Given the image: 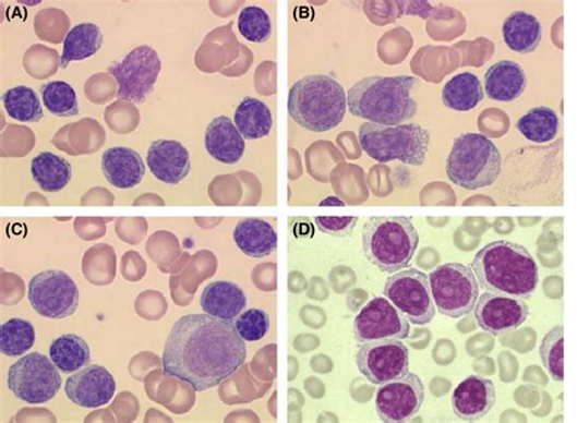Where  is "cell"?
Segmentation results:
<instances>
[{
	"label": "cell",
	"instance_id": "7a4b0ae2",
	"mask_svg": "<svg viewBox=\"0 0 577 423\" xmlns=\"http://www.w3.org/2000/svg\"><path fill=\"white\" fill-rule=\"evenodd\" d=\"M471 269L482 289L509 298L527 300L539 283V268L531 253L510 241H493L481 249Z\"/></svg>",
	"mask_w": 577,
	"mask_h": 423
},
{
	"label": "cell",
	"instance_id": "836d02e7",
	"mask_svg": "<svg viewBox=\"0 0 577 423\" xmlns=\"http://www.w3.org/2000/svg\"><path fill=\"white\" fill-rule=\"evenodd\" d=\"M41 99L48 111L58 118H72L80 112L77 95L69 83L49 82L40 87Z\"/></svg>",
	"mask_w": 577,
	"mask_h": 423
},
{
	"label": "cell",
	"instance_id": "484cf974",
	"mask_svg": "<svg viewBox=\"0 0 577 423\" xmlns=\"http://www.w3.org/2000/svg\"><path fill=\"white\" fill-rule=\"evenodd\" d=\"M34 181L46 193L56 194L65 189L72 178V167L67 158L50 152L38 154L31 165Z\"/></svg>",
	"mask_w": 577,
	"mask_h": 423
},
{
	"label": "cell",
	"instance_id": "4fadbf2b",
	"mask_svg": "<svg viewBox=\"0 0 577 423\" xmlns=\"http://www.w3.org/2000/svg\"><path fill=\"white\" fill-rule=\"evenodd\" d=\"M360 373L374 385H384L409 373V352L401 340L363 343L356 356Z\"/></svg>",
	"mask_w": 577,
	"mask_h": 423
},
{
	"label": "cell",
	"instance_id": "9a60e30c",
	"mask_svg": "<svg viewBox=\"0 0 577 423\" xmlns=\"http://www.w3.org/2000/svg\"><path fill=\"white\" fill-rule=\"evenodd\" d=\"M425 388L422 379L408 373L402 378L381 385L375 395L377 416L386 423H401L414 419L423 406Z\"/></svg>",
	"mask_w": 577,
	"mask_h": 423
},
{
	"label": "cell",
	"instance_id": "5b68a950",
	"mask_svg": "<svg viewBox=\"0 0 577 423\" xmlns=\"http://www.w3.org/2000/svg\"><path fill=\"white\" fill-rule=\"evenodd\" d=\"M366 259L383 273L395 274L409 266L419 245V235L407 217H372L362 232Z\"/></svg>",
	"mask_w": 577,
	"mask_h": 423
},
{
	"label": "cell",
	"instance_id": "3957f363",
	"mask_svg": "<svg viewBox=\"0 0 577 423\" xmlns=\"http://www.w3.org/2000/svg\"><path fill=\"white\" fill-rule=\"evenodd\" d=\"M418 84L419 80L411 76L363 78L349 90V110L371 123L400 125L417 114L411 90Z\"/></svg>",
	"mask_w": 577,
	"mask_h": 423
},
{
	"label": "cell",
	"instance_id": "44dd1931",
	"mask_svg": "<svg viewBox=\"0 0 577 423\" xmlns=\"http://www.w3.org/2000/svg\"><path fill=\"white\" fill-rule=\"evenodd\" d=\"M101 171L107 181L118 189L140 185L145 176L142 156L130 147H111L101 156Z\"/></svg>",
	"mask_w": 577,
	"mask_h": 423
},
{
	"label": "cell",
	"instance_id": "30bf717a",
	"mask_svg": "<svg viewBox=\"0 0 577 423\" xmlns=\"http://www.w3.org/2000/svg\"><path fill=\"white\" fill-rule=\"evenodd\" d=\"M384 294L409 323L426 325L433 322L436 306L423 271L412 268L395 273L386 280Z\"/></svg>",
	"mask_w": 577,
	"mask_h": 423
},
{
	"label": "cell",
	"instance_id": "4316f807",
	"mask_svg": "<svg viewBox=\"0 0 577 423\" xmlns=\"http://www.w3.org/2000/svg\"><path fill=\"white\" fill-rule=\"evenodd\" d=\"M235 122L244 140L259 141L267 136L273 126L268 106L255 98H245L237 108Z\"/></svg>",
	"mask_w": 577,
	"mask_h": 423
},
{
	"label": "cell",
	"instance_id": "ba28073f",
	"mask_svg": "<svg viewBox=\"0 0 577 423\" xmlns=\"http://www.w3.org/2000/svg\"><path fill=\"white\" fill-rule=\"evenodd\" d=\"M436 310L445 316L458 319L476 310L479 283L473 269L460 263H447L430 273Z\"/></svg>",
	"mask_w": 577,
	"mask_h": 423
},
{
	"label": "cell",
	"instance_id": "7c38bea8",
	"mask_svg": "<svg viewBox=\"0 0 577 423\" xmlns=\"http://www.w3.org/2000/svg\"><path fill=\"white\" fill-rule=\"evenodd\" d=\"M161 68L157 52L148 46H141L108 71L119 83V99L141 104L154 89Z\"/></svg>",
	"mask_w": 577,
	"mask_h": 423
},
{
	"label": "cell",
	"instance_id": "277c9868",
	"mask_svg": "<svg viewBox=\"0 0 577 423\" xmlns=\"http://www.w3.org/2000/svg\"><path fill=\"white\" fill-rule=\"evenodd\" d=\"M288 110L290 118L302 129L316 133L329 132L344 121L348 95L332 76H306L291 87Z\"/></svg>",
	"mask_w": 577,
	"mask_h": 423
},
{
	"label": "cell",
	"instance_id": "603a6c76",
	"mask_svg": "<svg viewBox=\"0 0 577 423\" xmlns=\"http://www.w3.org/2000/svg\"><path fill=\"white\" fill-rule=\"evenodd\" d=\"M527 75L519 63L503 60L492 65L485 75V90L491 100L510 102L527 88Z\"/></svg>",
	"mask_w": 577,
	"mask_h": 423
},
{
	"label": "cell",
	"instance_id": "f546056e",
	"mask_svg": "<svg viewBox=\"0 0 577 423\" xmlns=\"http://www.w3.org/2000/svg\"><path fill=\"white\" fill-rule=\"evenodd\" d=\"M51 362L65 374L79 372L91 362L89 347L81 337L62 335L51 342L49 348Z\"/></svg>",
	"mask_w": 577,
	"mask_h": 423
},
{
	"label": "cell",
	"instance_id": "d4e9b609",
	"mask_svg": "<svg viewBox=\"0 0 577 423\" xmlns=\"http://www.w3.org/2000/svg\"><path fill=\"white\" fill-rule=\"evenodd\" d=\"M502 34L509 49L519 55H529L541 44L542 25L537 16L514 12L503 23Z\"/></svg>",
	"mask_w": 577,
	"mask_h": 423
},
{
	"label": "cell",
	"instance_id": "cb8c5ba5",
	"mask_svg": "<svg viewBox=\"0 0 577 423\" xmlns=\"http://www.w3.org/2000/svg\"><path fill=\"white\" fill-rule=\"evenodd\" d=\"M233 238L238 249L253 258H264L277 249L278 237L268 221L260 218H247L237 225Z\"/></svg>",
	"mask_w": 577,
	"mask_h": 423
},
{
	"label": "cell",
	"instance_id": "83f0119b",
	"mask_svg": "<svg viewBox=\"0 0 577 423\" xmlns=\"http://www.w3.org/2000/svg\"><path fill=\"white\" fill-rule=\"evenodd\" d=\"M103 41V32L97 25L81 24L73 27L64 40L60 68L67 69L71 61L85 60L97 55Z\"/></svg>",
	"mask_w": 577,
	"mask_h": 423
},
{
	"label": "cell",
	"instance_id": "e575fe53",
	"mask_svg": "<svg viewBox=\"0 0 577 423\" xmlns=\"http://www.w3.org/2000/svg\"><path fill=\"white\" fill-rule=\"evenodd\" d=\"M240 35L253 44H265L272 36V21L266 10L245 7L238 17Z\"/></svg>",
	"mask_w": 577,
	"mask_h": 423
},
{
	"label": "cell",
	"instance_id": "ac0fdd59",
	"mask_svg": "<svg viewBox=\"0 0 577 423\" xmlns=\"http://www.w3.org/2000/svg\"><path fill=\"white\" fill-rule=\"evenodd\" d=\"M495 404V385L491 379L477 375L461 380L453 395L455 415L466 422L485 418Z\"/></svg>",
	"mask_w": 577,
	"mask_h": 423
},
{
	"label": "cell",
	"instance_id": "9c48e42d",
	"mask_svg": "<svg viewBox=\"0 0 577 423\" xmlns=\"http://www.w3.org/2000/svg\"><path fill=\"white\" fill-rule=\"evenodd\" d=\"M62 385L59 368L44 354L29 353L9 368L8 387L28 404H45Z\"/></svg>",
	"mask_w": 577,
	"mask_h": 423
},
{
	"label": "cell",
	"instance_id": "f1b7e54d",
	"mask_svg": "<svg viewBox=\"0 0 577 423\" xmlns=\"http://www.w3.org/2000/svg\"><path fill=\"white\" fill-rule=\"evenodd\" d=\"M484 100V89L474 73L464 72L446 83L443 102L455 111H470Z\"/></svg>",
	"mask_w": 577,
	"mask_h": 423
},
{
	"label": "cell",
	"instance_id": "4dcf8cb0",
	"mask_svg": "<svg viewBox=\"0 0 577 423\" xmlns=\"http://www.w3.org/2000/svg\"><path fill=\"white\" fill-rule=\"evenodd\" d=\"M517 130L529 142L543 144L554 140L558 134V114L548 106L530 110L517 123Z\"/></svg>",
	"mask_w": 577,
	"mask_h": 423
},
{
	"label": "cell",
	"instance_id": "f35d334b",
	"mask_svg": "<svg viewBox=\"0 0 577 423\" xmlns=\"http://www.w3.org/2000/svg\"><path fill=\"white\" fill-rule=\"evenodd\" d=\"M327 205H332V206H345V204L342 203L341 200L337 198V197H329L327 200H324L323 203H321V206H327Z\"/></svg>",
	"mask_w": 577,
	"mask_h": 423
},
{
	"label": "cell",
	"instance_id": "7402d4cb",
	"mask_svg": "<svg viewBox=\"0 0 577 423\" xmlns=\"http://www.w3.org/2000/svg\"><path fill=\"white\" fill-rule=\"evenodd\" d=\"M247 295L237 283L230 281H215L208 285L202 293L201 305L205 314L228 323H233L245 310Z\"/></svg>",
	"mask_w": 577,
	"mask_h": 423
},
{
	"label": "cell",
	"instance_id": "6da1fadb",
	"mask_svg": "<svg viewBox=\"0 0 577 423\" xmlns=\"http://www.w3.org/2000/svg\"><path fill=\"white\" fill-rule=\"evenodd\" d=\"M247 354L233 323L189 314L175 323L167 337L163 367L166 375L203 392L232 377L245 364Z\"/></svg>",
	"mask_w": 577,
	"mask_h": 423
},
{
	"label": "cell",
	"instance_id": "d6a6232c",
	"mask_svg": "<svg viewBox=\"0 0 577 423\" xmlns=\"http://www.w3.org/2000/svg\"><path fill=\"white\" fill-rule=\"evenodd\" d=\"M36 342V330L33 324L23 319H10L0 329V349L10 358L26 354Z\"/></svg>",
	"mask_w": 577,
	"mask_h": 423
},
{
	"label": "cell",
	"instance_id": "d6986e66",
	"mask_svg": "<svg viewBox=\"0 0 577 423\" xmlns=\"http://www.w3.org/2000/svg\"><path fill=\"white\" fill-rule=\"evenodd\" d=\"M152 173L166 184H180L191 173V156L185 146L176 141L154 142L146 156Z\"/></svg>",
	"mask_w": 577,
	"mask_h": 423
},
{
	"label": "cell",
	"instance_id": "e0dca14e",
	"mask_svg": "<svg viewBox=\"0 0 577 423\" xmlns=\"http://www.w3.org/2000/svg\"><path fill=\"white\" fill-rule=\"evenodd\" d=\"M117 392V383L107 368L89 365L68 378L65 394L79 407L97 409L107 406Z\"/></svg>",
	"mask_w": 577,
	"mask_h": 423
},
{
	"label": "cell",
	"instance_id": "ffe728a7",
	"mask_svg": "<svg viewBox=\"0 0 577 423\" xmlns=\"http://www.w3.org/2000/svg\"><path fill=\"white\" fill-rule=\"evenodd\" d=\"M205 147L215 160L225 165L238 164L245 154L244 137L227 116H219L208 123Z\"/></svg>",
	"mask_w": 577,
	"mask_h": 423
},
{
	"label": "cell",
	"instance_id": "8d00e7d4",
	"mask_svg": "<svg viewBox=\"0 0 577 423\" xmlns=\"http://www.w3.org/2000/svg\"><path fill=\"white\" fill-rule=\"evenodd\" d=\"M235 327L244 341L259 342L269 331V315L262 310H249L237 317Z\"/></svg>",
	"mask_w": 577,
	"mask_h": 423
},
{
	"label": "cell",
	"instance_id": "2e32d148",
	"mask_svg": "<svg viewBox=\"0 0 577 423\" xmlns=\"http://www.w3.org/2000/svg\"><path fill=\"white\" fill-rule=\"evenodd\" d=\"M530 314L524 300L492 292L481 295L476 305L477 323L492 335L507 334L519 329Z\"/></svg>",
	"mask_w": 577,
	"mask_h": 423
},
{
	"label": "cell",
	"instance_id": "52a82bcc",
	"mask_svg": "<svg viewBox=\"0 0 577 423\" xmlns=\"http://www.w3.org/2000/svg\"><path fill=\"white\" fill-rule=\"evenodd\" d=\"M362 150L373 160L401 161L422 166L429 152L430 133L419 124L383 125L365 122L360 126Z\"/></svg>",
	"mask_w": 577,
	"mask_h": 423
},
{
	"label": "cell",
	"instance_id": "8992f818",
	"mask_svg": "<svg viewBox=\"0 0 577 423\" xmlns=\"http://www.w3.org/2000/svg\"><path fill=\"white\" fill-rule=\"evenodd\" d=\"M501 172V154L488 136L466 133L455 140L446 162L450 182L467 190H478L495 183Z\"/></svg>",
	"mask_w": 577,
	"mask_h": 423
},
{
	"label": "cell",
	"instance_id": "74e56055",
	"mask_svg": "<svg viewBox=\"0 0 577 423\" xmlns=\"http://www.w3.org/2000/svg\"><path fill=\"white\" fill-rule=\"evenodd\" d=\"M316 225L323 234L335 238H346L352 234V231L359 221L357 217H316Z\"/></svg>",
	"mask_w": 577,
	"mask_h": 423
},
{
	"label": "cell",
	"instance_id": "1f68e13d",
	"mask_svg": "<svg viewBox=\"0 0 577 423\" xmlns=\"http://www.w3.org/2000/svg\"><path fill=\"white\" fill-rule=\"evenodd\" d=\"M4 108L19 122L38 123L44 119L40 101L33 88L19 86L3 94Z\"/></svg>",
	"mask_w": 577,
	"mask_h": 423
},
{
	"label": "cell",
	"instance_id": "d590c367",
	"mask_svg": "<svg viewBox=\"0 0 577 423\" xmlns=\"http://www.w3.org/2000/svg\"><path fill=\"white\" fill-rule=\"evenodd\" d=\"M540 355L545 370L554 380H564V327L555 326L544 336Z\"/></svg>",
	"mask_w": 577,
	"mask_h": 423
},
{
	"label": "cell",
	"instance_id": "5bb4252c",
	"mask_svg": "<svg viewBox=\"0 0 577 423\" xmlns=\"http://www.w3.org/2000/svg\"><path fill=\"white\" fill-rule=\"evenodd\" d=\"M411 333V323L383 298L366 303L353 322L354 340L366 343L381 340H405Z\"/></svg>",
	"mask_w": 577,
	"mask_h": 423
},
{
	"label": "cell",
	"instance_id": "8fae6325",
	"mask_svg": "<svg viewBox=\"0 0 577 423\" xmlns=\"http://www.w3.org/2000/svg\"><path fill=\"white\" fill-rule=\"evenodd\" d=\"M28 300L33 309L48 319H65L76 313L80 291L70 275L60 270H46L31 279Z\"/></svg>",
	"mask_w": 577,
	"mask_h": 423
}]
</instances>
